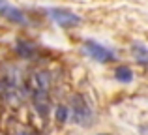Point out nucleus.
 <instances>
[{"instance_id":"nucleus-7","label":"nucleus","mask_w":148,"mask_h":135,"mask_svg":"<svg viewBox=\"0 0 148 135\" xmlns=\"http://www.w3.org/2000/svg\"><path fill=\"white\" fill-rule=\"evenodd\" d=\"M114 75H116V81H120V83H131V81H133V71H131L127 66L116 68Z\"/></svg>"},{"instance_id":"nucleus-1","label":"nucleus","mask_w":148,"mask_h":135,"mask_svg":"<svg viewBox=\"0 0 148 135\" xmlns=\"http://www.w3.org/2000/svg\"><path fill=\"white\" fill-rule=\"evenodd\" d=\"M71 118L75 124L88 126L92 120V109L88 105V101L83 96H75L73 98V107H71Z\"/></svg>"},{"instance_id":"nucleus-5","label":"nucleus","mask_w":148,"mask_h":135,"mask_svg":"<svg viewBox=\"0 0 148 135\" xmlns=\"http://www.w3.org/2000/svg\"><path fill=\"white\" fill-rule=\"evenodd\" d=\"M17 53L23 56V58H32L36 55V45L32 41H25V40H19L17 41Z\"/></svg>"},{"instance_id":"nucleus-2","label":"nucleus","mask_w":148,"mask_h":135,"mask_svg":"<svg viewBox=\"0 0 148 135\" xmlns=\"http://www.w3.org/2000/svg\"><path fill=\"white\" fill-rule=\"evenodd\" d=\"M49 17L62 28H73L81 23V17L64 8H49Z\"/></svg>"},{"instance_id":"nucleus-8","label":"nucleus","mask_w":148,"mask_h":135,"mask_svg":"<svg viewBox=\"0 0 148 135\" xmlns=\"http://www.w3.org/2000/svg\"><path fill=\"white\" fill-rule=\"evenodd\" d=\"M56 120L60 122V124H64V122L68 120V107L66 105H58L56 107Z\"/></svg>"},{"instance_id":"nucleus-6","label":"nucleus","mask_w":148,"mask_h":135,"mask_svg":"<svg viewBox=\"0 0 148 135\" xmlns=\"http://www.w3.org/2000/svg\"><path fill=\"white\" fill-rule=\"evenodd\" d=\"M131 53H133L135 60L143 66H148V49L143 43H133L131 45Z\"/></svg>"},{"instance_id":"nucleus-9","label":"nucleus","mask_w":148,"mask_h":135,"mask_svg":"<svg viewBox=\"0 0 148 135\" xmlns=\"http://www.w3.org/2000/svg\"><path fill=\"white\" fill-rule=\"evenodd\" d=\"M13 135H32L30 132H17V133H13Z\"/></svg>"},{"instance_id":"nucleus-10","label":"nucleus","mask_w":148,"mask_h":135,"mask_svg":"<svg viewBox=\"0 0 148 135\" xmlns=\"http://www.w3.org/2000/svg\"><path fill=\"white\" fill-rule=\"evenodd\" d=\"M99 135H109V133H99Z\"/></svg>"},{"instance_id":"nucleus-3","label":"nucleus","mask_w":148,"mask_h":135,"mask_svg":"<svg viewBox=\"0 0 148 135\" xmlns=\"http://www.w3.org/2000/svg\"><path fill=\"white\" fill-rule=\"evenodd\" d=\"M83 51H84V55H88L96 62H111V60H114V53L111 49L103 47L98 41H86Z\"/></svg>"},{"instance_id":"nucleus-4","label":"nucleus","mask_w":148,"mask_h":135,"mask_svg":"<svg viewBox=\"0 0 148 135\" xmlns=\"http://www.w3.org/2000/svg\"><path fill=\"white\" fill-rule=\"evenodd\" d=\"M0 13H2L8 21H11V23H17V25H25V23H26L25 13H23L19 8L8 4L6 0H0Z\"/></svg>"}]
</instances>
